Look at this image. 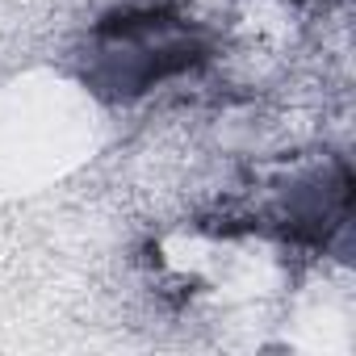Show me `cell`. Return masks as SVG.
Masks as SVG:
<instances>
[{"instance_id": "6da1fadb", "label": "cell", "mask_w": 356, "mask_h": 356, "mask_svg": "<svg viewBox=\"0 0 356 356\" xmlns=\"http://www.w3.org/2000/svg\"><path fill=\"white\" fill-rule=\"evenodd\" d=\"M206 59L210 38L193 17L176 13L172 5H147L109 13L88 30L80 80L105 101H134L172 76L202 67Z\"/></svg>"}]
</instances>
